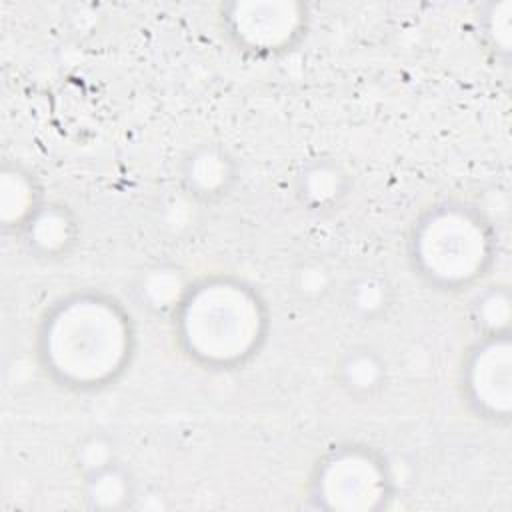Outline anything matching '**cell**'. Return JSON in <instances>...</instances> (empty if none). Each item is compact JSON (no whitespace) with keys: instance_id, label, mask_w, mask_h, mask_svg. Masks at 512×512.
<instances>
[{"instance_id":"cell-1","label":"cell","mask_w":512,"mask_h":512,"mask_svg":"<svg viewBox=\"0 0 512 512\" xmlns=\"http://www.w3.org/2000/svg\"><path fill=\"white\" fill-rule=\"evenodd\" d=\"M130 318L102 296L64 300L44 320L42 358L46 370L66 386L98 388L126 366L132 348Z\"/></svg>"},{"instance_id":"cell-2","label":"cell","mask_w":512,"mask_h":512,"mask_svg":"<svg viewBox=\"0 0 512 512\" xmlns=\"http://www.w3.org/2000/svg\"><path fill=\"white\" fill-rule=\"evenodd\" d=\"M178 338L190 358L228 368L258 350L266 334V310L256 292L230 278L190 286L178 304Z\"/></svg>"},{"instance_id":"cell-3","label":"cell","mask_w":512,"mask_h":512,"mask_svg":"<svg viewBox=\"0 0 512 512\" xmlns=\"http://www.w3.org/2000/svg\"><path fill=\"white\" fill-rule=\"evenodd\" d=\"M414 268L432 284L456 290L478 280L492 260L494 238L488 222L464 204L430 208L410 240Z\"/></svg>"},{"instance_id":"cell-4","label":"cell","mask_w":512,"mask_h":512,"mask_svg":"<svg viewBox=\"0 0 512 512\" xmlns=\"http://www.w3.org/2000/svg\"><path fill=\"white\" fill-rule=\"evenodd\" d=\"M316 498L326 508L372 510L386 498L388 478L380 460L364 450H342L318 468Z\"/></svg>"},{"instance_id":"cell-5","label":"cell","mask_w":512,"mask_h":512,"mask_svg":"<svg viewBox=\"0 0 512 512\" xmlns=\"http://www.w3.org/2000/svg\"><path fill=\"white\" fill-rule=\"evenodd\" d=\"M464 390L484 418L510 414V340L506 334L482 336L464 364Z\"/></svg>"},{"instance_id":"cell-6","label":"cell","mask_w":512,"mask_h":512,"mask_svg":"<svg viewBox=\"0 0 512 512\" xmlns=\"http://www.w3.org/2000/svg\"><path fill=\"white\" fill-rule=\"evenodd\" d=\"M238 10H242L238 6ZM232 32L238 36V40L246 42L254 50H276L290 42V38L296 34L300 16L292 12V6L286 4H274L272 14H252L244 12L232 14Z\"/></svg>"},{"instance_id":"cell-7","label":"cell","mask_w":512,"mask_h":512,"mask_svg":"<svg viewBox=\"0 0 512 512\" xmlns=\"http://www.w3.org/2000/svg\"><path fill=\"white\" fill-rule=\"evenodd\" d=\"M234 178L232 160L218 146H202L190 154L184 166V182L198 196H216Z\"/></svg>"},{"instance_id":"cell-8","label":"cell","mask_w":512,"mask_h":512,"mask_svg":"<svg viewBox=\"0 0 512 512\" xmlns=\"http://www.w3.org/2000/svg\"><path fill=\"white\" fill-rule=\"evenodd\" d=\"M342 386L350 390V394H372L380 388L384 380V364L382 360L368 348L350 350L338 368Z\"/></svg>"},{"instance_id":"cell-9","label":"cell","mask_w":512,"mask_h":512,"mask_svg":"<svg viewBox=\"0 0 512 512\" xmlns=\"http://www.w3.org/2000/svg\"><path fill=\"white\" fill-rule=\"evenodd\" d=\"M300 194L312 208L330 206L344 194V176L332 164H314L300 176Z\"/></svg>"},{"instance_id":"cell-10","label":"cell","mask_w":512,"mask_h":512,"mask_svg":"<svg viewBox=\"0 0 512 512\" xmlns=\"http://www.w3.org/2000/svg\"><path fill=\"white\" fill-rule=\"evenodd\" d=\"M72 234V220L58 206H48L30 218V240L48 254L60 252L72 240Z\"/></svg>"},{"instance_id":"cell-11","label":"cell","mask_w":512,"mask_h":512,"mask_svg":"<svg viewBox=\"0 0 512 512\" xmlns=\"http://www.w3.org/2000/svg\"><path fill=\"white\" fill-rule=\"evenodd\" d=\"M388 292L390 288L382 276L374 272H366L350 284L348 304L356 314L364 318H372L380 314L388 304Z\"/></svg>"},{"instance_id":"cell-12","label":"cell","mask_w":512,"mask_h":512,"mask_svg":"<svg viewBox=\"0 0 512 512\" xmlns=\"http://www.w3.org/2000/svg\"><path fill=\"white\" fill-rule=\"evenodd\" d=\"M142 298H146L148 306L164 310V308H178L188 288H184L180 274L176 270L156 268L152 270L144 284H142Z\"/></svg>"},{"instance_id":"cell-13","label":"cell","mask_w":512,"mask_h":512,"mask_svg":"<svg viewBox=\"0 0 512 512\" xmlns=\"http://www.w3.org/2000/svg\"><path fill=\"white\" fill-rule=\"evenodd\" d=\"M474 320L484 336L506 334L510 320V298L504 286H496L482 294L474 306Z\"/></svg>"},{"instance_id":"cell-14","label":"cell","mask_w":512,"mask_h":512,"mask_svg":"<svg viewBox=\"0 0 512 512\" xmlns=\"http://www.w3.org/2000/svg\"><path fill=\"white\" fill-rule=\"evenodd\" d=\"M128 482L110 466L88 474V500L96 508H118L126 502Z\"/></svg>"},{"instance_id":"cell-15","label":"cell","mask_w":512,"mask_h":512,"mask_svg":"<svg viewBox=\"0 0 512 512\" xmlns=\"http://www.w3.org/2000/svg\"><path fill=\"white\" fill-rule=\"evenodd\" d=\"M328 270L316 262L304 264L298 274H296V286L304 292V294H320L328 288Z\"/></svg>"}]
</instances>
